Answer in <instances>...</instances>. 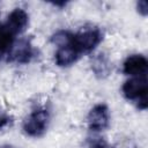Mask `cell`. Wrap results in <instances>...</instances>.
Instances as JSON below:
<instances>
[{"label": "cell", "instance_id": "1", "mask_svg": "<svg viewBox=\"0 0 148 148\" xmlns=\"http://www.w3.org/2000/svg\"><path fill=\"white\" fill-rule=\"evenodd\" d=\"M103 31L94 25H87L73 32V46L82 54L92 52L103 40Z\"/></svg>", "mask_w": 148, "mask_h": 148}, {"label": "cell", "instance_id": "2", "mask_svg": "<svg viewBox=\"0 0 148 148\" xmlns=\"http://www.w3.org/2000/svg\"><path fill=\"white\" fill-rule=\"evenodd\" d=\"M147 91H148V81L147 75L133 76L130 80L125 81L121 87V92L124 97L128 101L136 103V106L140 110L147 109Z\"/></svg>", "mask_w": 148, "mask_h": 148}, {"label": "cell", "instance_id": "3", "mask_svg": "<svg viewBox=\"0 0 148 148\" xmlns=\"http://www.w3.org/2000/svg\"><path fill=\"white\" fill-rule=\"evenodd\" d=\"M51 114L47 109L39 108L34 110L22 124L23 132L31 138H39L45 134L49 128Z\"/></svg>", "mask_w": 148, "mask_h": 148}, {"label": "cell", "instance_id": "4", "mask_svg": "<svg viewBox=\"0 0 148 148\" xmlns=\"http://www.w3.org/2000/svg\"><path fill=\"white\" fill-rule=\"evenodd\" d=\"M36 57V50L32 46L30 38H22L18 42H15L10 49L8 56L6 57L7 61L16 64H29Z\"/></svg>", "mask_w": 148, "mask_h": 148}, {"label": "cell", "instance_id": "5", "mask_svg": "<svg viewBox=\"0 0 148 148\" xmlns=\"http://www.w3.org/2000/svg\"><path fill=\"white\" fill-rule=\"evenodd\" d=\"M87 125L92 132H101L106 130L110 125L109 108L103 103L92 106L87 116Z\"/></svg>", "mask_w": 148, "mask_h": 148}, {"label": "cell", "instance_id": "6", "mask_svg": "<svg viewBox=\"0 0 148 148\" xmlns=\"http://www.w3.org/2000/svg\"><path fill=\"white\" fill-rule=\"evenodd\" d=\"M5 24L15 36L22 35L29 25V15L24 9L15 8L9 13Z\"/></svg>", "mask_w": 148, "mask_h": 148}, {"label": "cell", "instance_id": "7", "mask_svg": "<svg viewBox=\"0 0 148 148\" xmlns=\"http://www.w3.org/2000/svg\"><path fill=\"white\" fill-rule=\"evenodd\" d=\"M148 69V60L142 54H131L123 64V73L126 75L140 76L146 75Z\"/></svg>", "mask_w": 148, "mask_h": 148}, {"label": "cell", "instance_id": "8", "mask_svg": "<svg viewBox=\"0 0 148 148\" xmlns=\"http://www.w3.org/2000/svg\"><path fill=\"white\" fill-rule=\"evenodd\" d=\"M81 57V53L73 46V44H67L59 46L54 53V62L59 67H69L74 65Z\"/></svg>", "mask_w": 148, "mask_h": 148}, {"label": "cell", "instance_id": "9", "mask_svg": "<svg viewBox=\"0 0 148 148\" xmlns=\"http://www.w3.org/2000/svg\"><path fill=\"white\" fill-rule=\"evenodd\" d=\"M91 69L96 77L98 79L106 77L111 72V64L109 61V58L104 53H99L95 56L91 60Z\"/></svg>", "mask_w": 148, "mask_h": 148}, {"label": "cell", "instance_id": "10", "mask_svg": "<svg viewBox=\"0 0 148 148\" xmlns=\"http://www.w3.org/2000/svg\"><path fill=\"white\" fill-rule=\"evenodd\" d=\"M15 43V35L6 27V24H0V59L8 56L10 49Z\"/></svg>", "mask_w": 148, "mask_h": 148}, {"label": "cell", "instance_id": "11", "mask_svg": "<svg viewBox=\"0 0 148 148\" xmlns=\"http://www.w3.org/2000/svg\"><path fill=\"white\" fill-rule=\"evenodd\" d=\"M87 148H108V145L103 138L94 136V138H89L87 142Z\"/></svg>", "mask_w": 148, "mask_h": 148}, {"label": "cell", "instance_id": "12", "mask_svg": "<svg viewBox=\"0 0 148 148\" xmlns=\"http://www.w3.org/2000/svg\"><path fill=\"white\" fill-rule=\"evenodd\" d=\"M136 10L141 16L146 17L147 14H148V3H147V1L146 0H141V1L136 2Z\"/></svg>", "mask_w": 148, "mask_h": 148}, {"label": "cell", "instance_id": "13", "mask_svg": "<svg viewBox=\"0 0 148 148\" xmlns=\"http://www.w3.org/2000/svg\"><path fill=\"white\" fill-rule=\"evenodd\" d=\"M13 123V118L9 116V114H6V113H0V130L12 125Z\"/></svg>", "mask_w": 148, "mask_h": 148}, {"label": "cell", "instance_id": "14", "mask_svg": "<svg viewBox=\"0 0 148 148\" xmlns=\"http://www.w3.org/2000/svg\"><path fill=\"white\" fill-rule=\"evenodd\" d=\"M52 5L53 6H56V7H65L66 5H67V1H61V2H52Z\"/></svg>", "mask_w": 148, "mask_h": 148}, {"label": "cell", "instance_id": "15", "mask_svg": "<svg viewBox=\"0 0 148 148\" xmlns=\"http://www.w3.org/2000/svg\"><path fill=\"white\" fill-rule=\"evenodd\" d=\"M0 148H15V147L9 146V145H3V146H0Z\"/></svg>", "mask_w": 148, "mask_h": 148}]
</instances>
